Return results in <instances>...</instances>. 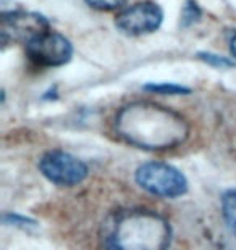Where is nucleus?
<instances>
[{"label": "nucleus", "mask_w": 236, "mask_h": 250, "mask_svg": "<svg viewBox=\"0 0 236 250\" xmlns=\"http://www.w3.org/2000/svg\"><path fill=\"white\" fill-rule=\"evenodd\" d=\"M3 223L5 225H12V226H21V228H24V229L37 226L34 220H31V218H24V216L17 215V213H7L3 216Z\"/></svg>", "instance_id": "13"}, {"label": "nucleus", "mask_w": 236, "mask_h": 250, "mask_svg": "<svg viewBox=\"0 0 236 250\" xmlns=\"http://www.w3.org/2000/svg\"><path fill=\"white\" fill-rule=\"evenodd\" d=\"M146 90H151V92H157V94H164V95H183V94H189L191 89L180 86V84L175 83H159V84H147L144 86Z\"/></svg>", "instance_id": "11"}, {"label": "nucleus", "mask_w": 236, "mask_h": 250, "mask_svg": "<svg viewBox=\"0 0 236 250\" xmlns=\"http://www.w3.org/2000/svg\"><path fill=\"white\" fill-rule=\"evenodd\" d=\"M135 179L139 188L157 197L176 199L186 194L188 179L178 168L164 162H147L136 169Z\"/></svg>", "instance_id": "3"}, {"label": "nucleus", "mask_w": 236, "mask_h": 250, "mask_svg": "<svg viewBox=\"0 0 236 250\" xmlns=\"http://www.w3.org/2000/svg\"><path fill=\"white\" fill-rule=\"evenodd\" d=\"M115 131L142 150H170L189 137V125L178 111L154 102H131L118 110Z\"/></svg>", "instance_id": "1"}, {"label": "nucleus", "mask_w": 236, "mask_h": 250, "mask_svg": "<svg viewBox=\"0 0 236 250\" xmlns=\"http://www.w3.org/2000/svg\"><path fill=\"white\" fill-rule=\"evenodd\" d=\"M50 29L44 15L36 12H5L2 15V44H28L31 39Z\"/></svg>", "instance_id": "7"}, {"label": "nucleus", "mask_w": 236, "mask_h": 250, "mask_svg": "<svg viewBox=\"0 0 236 250\" xmlns=\"http://www.w3.org/2000/svg\"><path fill=\"white\" fill-rule=\"evenodd\" d=\"M84 2L91 8L99 10V12H114V10L121 8L126 3V0H84Z\"/></svg>", "instance_id": "12"}, {"label": "nucleus", "mask_w": 236, "mask_h": 250, "mask_svg": "<svg viewBox=\"0 0 236 250\" xmlns=\"http://www.w3.org/2000/svg\"><path fill=\"white\" fill-rule=\"evenodd\" d=\"M202 17V12L199 8L194 0H188L183 7V12H181V20H180V24L183 28H189V26L199 23V20Z\"/></svg>", "instance_id": "9"}, {"label": "nucleus", "mask_w": 236, "mask_h": 250, "mask_svg": "<svg viewBox=\"0 0 236 250\" xmlns=\"http://www.w3.org/2000/svg\"><path fill=\"white\" fill-rule=\"evenodd\" d=\"M197 58L206 63V65L218 68V70H228V68L235 66V62L230 60L228 57L213 54V52H199V54H197Z\"/></svg>", "instance_id": "10"}, {"label": "nucleus", "mask_w": 236, "mask_h": 250, "mask_svg": "<svg viewBox=\"0 0 236 250\" xmlns=\"http://www.w3.org/2000/svg\"><path fill=\"white\" fill-rule=\"evenodd\" d=\"M164 23V10L155 2H138L121 10L115 18V26L121 34L138 37L155 33Z\"/></svg>", "instance_id": "6"}, {"label": "nucleus", "mask_w": 236, "mask_h": 250, "mask_svg": "<svg viewBox=\"0 0 236 250\" xmlns=\"http://www.w3.org/2000/svg\"><path fill=\"white\" fill-rule=\"evenodd\" d=\"M170 242V223L147 208L121 211L109 234L110 250H167Z\"/></svg>", "instance_id": "2"}, {"label": "nucleus", "mask_w": 236, "mask_h": 250, "mask_svg": "<svg viewBox=\"0 0 236 250\" xmlns=\"http://www.w3.org/2000/svg\"><path fill=\"white\" fill-rule=\"evenodd\" d=\"M39 171L57 186H76L88 176V167L78 157L63 150L46 152L39 160Z\"/></svg>", "instance_id": "5"}, {"label": "nucleus", "mask_w": 236, "mask_h": 250, "mask_svg": "<svg viewBox=\"0 0 236 250\" xmlns=\"http://www.w3.org/2000/svg\"><path fill=\"white\" fill-rule=\"evenodd\" d=\"M26 57L36 66L58 68L71 60L73 44L55 31H46L26 44Z\"/></svg>", "instance_id": "4"}, {"label": "nucleus", "mask_w": 236, "mask_h": 250, "mask_svg": "<svg viewBox=\"0 0 236 250\" xmlns=\"http://www.w3.org/2000/svg\"><path fill=\"white\" fill-rule=\"evenodd\" d=\"M220 208H222V216L225 225L233 236H236V189H228L222 194L220 199Z\"/></svg>", "instance_id": "8"}, {"label": "nucleus", "mask_w": 236, "mask_h": 250, "mask_svg": "<svg viewBox=\"0 0 236 250\" xmlns=\"http://www.w3.org/2000/svg\"><path fill=\"white\" fill-rule=\"evenodd\" d=\"M230 54L236 60V34H233V37L230 39Z\"/></svg>", "instance_id": "14"}]
</instances>
